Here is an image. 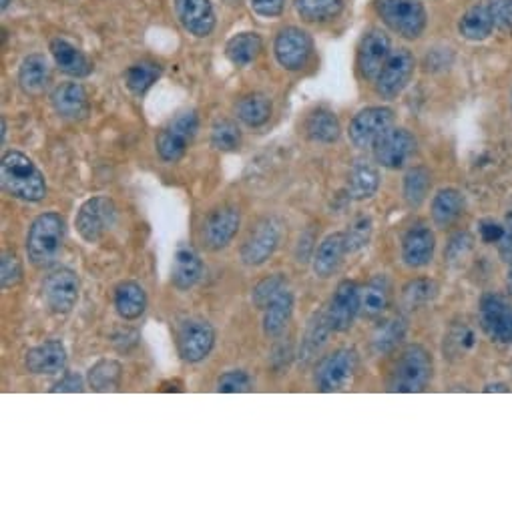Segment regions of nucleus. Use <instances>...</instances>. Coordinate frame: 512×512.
Segmentation results:
<instances>
[{"label":"nucleus","instance_id":"nucleus-1","mask_svg":"<svg viewBox=\"0 0 512 512\" xmlns=\"http://www.w3.org/2000/svg\"><path fill=\"white\" fill-rule=\"evenodd\" d=\"M0 181L17 199L37 203L47 195V181L39 167L21 151H11L0 163Z\"/></svg>","mask_w":512,"mask_h":512},{"label":"nucleus","instance_id":"nucleus-2","mask_svg":"<svg viewBox=\"0 0 512 512\" xmlns=\"http://www.w3.org/2000/svg\"><path fill=\"white\" fill-rule=\"evenodd\" d=\"M63 237H65V219L59 213L49 211L39 215L33 221L27 237V253L33 266L37 268L51 266L57 260V255L61 253Z\"/></svg>","mask_w":512,"mask_h":512},{"label":"nucleus","instance_id":"nucleus-3","mask_svg":"<svg viewBox=\"0 0 512 512\" xmlns=\"http://www.w3.org/2000/svg\"><path fill=\"white\" fill-rule=\"evenodd\" d=\"M432 370H434V364H432V356L428 354V350L418 344L408 346L400 354V358L390 374L388 390L404 392V394L422 392L432 380Z\"/></svg>","mask_w":512,"mask_h":512},{"label":"nucleus","instance_id":"nucleus-4","mask_svg":"<svg viewBox=\"0 0 512 512\" xmlns=\"http://www.w3.org/2000/svg\"><path fill=\"white\" fill-rule=\"evenodd\" d=\"M376 11L388 29L404 39H418L426 29L420 0H376Z\"/></svg>","mask_w":512,"mask_h":512},{"label":"nucleus","instance_id":"nucleus-5","mask_svg":"<svg viewBox=\"0 0 512 512\" xmlns=\"http://www.w3.org/2000/svg\"><path fill=\"white\" fill-rule=\"evenodd\" d=\"M358 352L354 348H340L324 356L316 368V386L322 392H338L352 384L358 372Z\"/></svg>","mask_w":512,"mask_h":512},{"label":"nucleus","instance_id":"nucleus-6","mask_svg":"<svg viewBox=\"0 0 512 512\" xmlns=\"http://www.w3.org/2000/svg\"><path fill=\"white\" fill-rule=\"evenodd\" d=\"M199 129V117L195 111H183L157 135V153L163 161H179Z\"/></svg>","mask_w":512,"mask_h":512},{"label":"nucleus","instance_id":"nucleus-7","mask_svg":"<svg viewBox=\"0 0 512 512\" xmlns=\"http://www.w3.org/2000/svg\"><path fill=\"white\" fill-rule=\"evenodd\" d=\"M117 223V207L109 197H93L85 201L77 213L75 227L87 243H97Z\"/></svg>","mask_w":512,"mask_h":512},{"label":"nucleus","instance_id":"nucleus-8","mask_svg":"<svg viewBox=\"0 0 512 512\" xmlns=\"http://www.w3.org/2000/svg\"><path fill=\"white\" fill-rule=\"evenodd\" d=\"M282 239V223L276 217H266L255 225L241 245V262L245 266L266 264Z\"/></svg>","mask_w":512,"mask_h":512},{"label":"nucleus","instance_id":"nucleus-9","mask_svg":"<svg viewBox=\"0 0 512 512\" xmlns=\"http://www.w3.org/2000/svg\"><path fill=\"white\" fill-rule=\"evenodd\" d=\"M394 125V111L388 107H368L360 111L348 129L350 141L358 149H370Z\"/></svg>","mask_w":512,"mask_h":512},{"label":"nucleus","instance_id":"nucleus-10","mask_svg":"<svg viewBox=\"0 0 512 512\" xmlns=\"http://www.w3.org/2000/svg\"><path fill=\"white\" fill-rule=\"evenodd\" d=\"M480 326L484 334L498 344H512V304L498 296L486 294L480 300Z\"/></svg>","mask_w":512,"mask_h":512},{"label":"nucleus","instance_id":"nucleus-11","mask_svg":"<svg viewBox=\"0 0 512 512\" xmlns=\"http://www.w3.org/2000/svg\"><path fill=\"white\" fill-rule=\"evenodd\" d=\"M43 300L55 314H69L79 300V278L73 270L59 268L43 282Z\"/></svg>","mask_w":512,"mask_h":512},{"label":"nucleus","instance_id":"nucleus-12","mask_svg":"<svg viewBox=\"0 0 512 512\" xmlns=\"http://www.w3.org/2000/svg\"><path fill=\"white\" fill-rule=\"evenodd\" d=\"M416 145V137L408 129H390L372 147L374 159L386 169H400L412 159Z\"/></svg>","mask_w":512,"mask_h":512},{"label":"nucleus","instance_id":"nucleus-13","mask_svg":"<svg viewBox=\"0 0 512 512\" xmlns=\"http://www.w3.org/2000/svg\"><path fill=\"white\" fill-rule=\"evenodd\" d=\"M414 67H416V61L410 51L406 49L394 51L376 79L378 95H382L388 101L396 99L408 87L414 75Z\"/></svg>","mask_w":512,"mask_h":512},{"label":"nucleus","instance_id":"nucleus-14","mask_svg":"<svg viewBox=\"0 0 512 512\" xmlns=\"http://www.w3.org/2000/svg\"><path fill=\"white\" fill-rule=\"evenodd\" d=\"M213 344H215V332L209 322L187 320L181 324L177 334V350L185 362L197 364L205 360L213 350Z\"/></svg>","mask_w":512,"mask_h":512},{"label":"nucleus","instance_id":"nucleus-15","mask_svg":"<svg viewBox=\"0 0 512 512\" xmlns=\"http://www.w3.org/2000/svg\"><path fill=\"white\" fill-rule=\"evenodd\" d=\"M362 304V290L356 282L344 280L338 284L336 294L326 310L328 322L332 326V332H348L360 314Z\"/></svg>","mask_w":512,"mask_h":512},{"label":"nucleus","instance_id":"nucleus-16","mask_svg":"<svg viewBox=\"0 0 512 512\" xmlns=\"http://www.w3.org/2000/svg\"><path fill=\"white\" fill-rule=\"evenodd\" d=\"M276 59L286 71H300L308 65L312 57V39L306 31L298 27H288L284 29L274 45Z\"/></svg>","mask_w":512,"mask_h":512},{"label":"nucleus","instance_id":"nucleus-17","mask_svg":"<svg viewBox=\"0 0 512 512\" xmlns=\"http://www.w3.org/2000/svg\"><path fill=\"white\" fill-rule=\"evenodd\" d=\"M392 55V45L386 33L370 31L364 35L358 49V69L366 81H376Z\"/></svg>","mask_w":512,"mask_h":512},{"label":"nucleus","instance_id":"nucleus-18","mask_svg":"<svg viewBox=\"0 0 512 512\" xmlns=\"http://www.w3.org/2000/svg\"><path fill=\"white\" fill-rule=\"evenodd\" d=\"M241 225L239 209L231 205L217 207L209 213L203 225V241L209 249L217 251L231 243V239L237 235V229Z\"/></svg>","mask_w":512,"mask_h":512},{"label":"nucleus","instance_id":"nucleus-19","mask_svg":"<svg viewBox=\"0 0 512 512\" xmlns=\"http://www.w3.org/2000/svg\"><path fill=\"white\" fill-rule=\"evenodd\" d=\"M175 13L183 29L197 39L209 37L215 29V13L209 0H175Z\"/></svg>","mask_w":512,"mask_h":512},{"label":"nucleus","instance_id":"nucleus-20","mask_svg":"<svg viewBox=\"0 0 512 512\" xmlns=\"http://www.w3.org/2000/svg\"><path fill=\"white\" fill-rule=\"evenodd\" d=\"M436 237L428 227H412L402 239V260L408 268H424L432 262Z\"/></svg>","mask_w":512,"mask_h":512},{"label":"nucleus","instance_id":"nucleus-21","mask_svg":"<svg viewBox=\"0 0 512 512\" xmlns=\"http://www.w3.org/2000/svg\"><path fill=\"white\" fill-rule=\"evenodd\" d=\"M25 364L33 374H41V376L61 374L67 366V350L59 340H49L29 350Z\"/></svg>","mask_w":512,"mask_h":512},{"label":"nucleus","instance_id":"nucleus-22","mask_svg":"<svg viewBox=\"0 0 512 512\" xmlns=\"http://www.w3.org/2000/svg\"><path fill=\"white\" fill-rule=\"evenodd\" d=\"M51 103L57 115L69 121H81L89 115V97L83 85L79 83L59 85L51 95Z\"/></svg>","mask_w":512,"mask_h":512},{"label":"nucleus","instance_id":"nucleus-23","mask_svg":"<svg viewBox=\"0 0 512 512\" xmlns=\"http://www.w3.org/2000/svg\"><path fill=\"white\" fill-rule=\"evenodd\" d=\"M348 253V245H346V235L344 233H332L328 235L316 255H314V274L322 280H328L332 278L338 268L342 266L344 262V255Z\"/></svg>","mask_w":512,"mask_h":512},{"label":"nucleus","instance_id":"nucleus-24","mask_svg":"<svg viewBox=\"0 0 512 512\" xmlns=\"http://www.w3.org/2000/svg\"><path fill=\"white\" fill-rule=\"evenodd\" d=\"M203 276V262L199 253L189 245H179L175 251L173 270H171V282L177 290L185 292L191 290Z\"/></svg>","mask_w":512,"mask_h":512},{"label":"nucleus","instance_id":"nucleus-25","mask_svg":"<svg viewBox=\"0 0 512 512\" xmlns=\"http://www.w3.org/2000/svg\"><path fill=\"white\" fill-rule=\"evenodd\" d=\"M392 296V286L390 280L384 274L374 276L362 290V304H360V314L368 320H374L382 316L390 304Z\"/></svg>","mask_w":512,"mask_h":512},{"label":"nucleus","instance_id":"nucleus-26","mask_svg":"<svg viewBox=\"0 0 512 512\" xmlns=\"http://www.w3.org/2000/svg\"><path fill=\"white\" fill-rule=\"evenodd\" d=\"M294 314V296L292 292L286 288L282 290L266 308V316H264V334L268 338H280Z\"/></svg>","mask_w":512,"mask_h":512},{"label":"nucleus","instance_id":"nucleus-27","mask_svg":"<svg viewBox=\"0 0 512 512\" xmlns=\"http://www.w3.org/2000/svg\"><path fill=\"white\" fill-rule=\"evenodd\" d=\"M51 53H53V59H55L57 67L65 75L81 79V77H87L91 73V69H93L89 59L77 47H73L69 41L55 39L51 43Z\"/></svg>","mask_w":512,"mask_h":512},{"label":"nucleus","instance_id":"nucleus-28","mask_svg":"<svg viewBox=\"0 0 512 512\" xmlns=\"http://www.w3.org/2000/svg\"><path fill=\"white\" fill-rule=\"evenodd\" d=\"M51 81V67L43 55H31L19 69V85L29 95H41Z\"/></svg>","mask_w":512,"mask_h":512},{"label":"nucleus","instance_id":"nucleus-29","mask_svg":"<svg viewBox=\"0 0 512 512\" xmlns=\"http://www.w3.org/2000/svg\"><path fill=\"white\" fill-rule=\"evenodd\" d=\"M464 211V197L458 189H440L432 199V221L436 227H450Z\"/></svg>","mask_w":512,"mask_h":512},{"label":"nucleus","instance_id":"nucleus-30","mask_svg":"<svg viewBox=\"0 0 512 512\" xmlns=\"http://www.w3.org/2000/svg\"><path fill=\"white\" fill-rule=\"evenodd\" d=\"M115 308L123 320H137L147 310V294L137 282H123L115 290Z\"/></svg>","mask_w":512,"mask_h":512},{"label":"nucleus","instance_id":"nucleus-31","mask_svg":"<svg viewBox=\"0 0 512 512\" xmlns=\"http://www.w3.org/2000/svg\"><path fill=\"white\" fill-rule=\"evenodd\" d=\"M380 187V173L374 165L370 163H356L350 171L348 177V193L356 201H366L372 199L378 193Z\"/></svg>","mask_w":512,"mask_h":512},{"label":"nucleus","instance_id":"nucleus-32","mask_svg":"<svg viewBox=\"0 0 512 512\" xmlns=\"http://www.w3.org/2000/svg\"><path fill=\"white\" fill-rule=\"evenodd\" d=\"M262 49H264V43L258 33H239L233 39H229L225 47V55L235 67H247L249 63H253L260 57Z\"/></svg>","mask_w":512,"mask_h":512},{"label":"nucleus","instance_id":"nucleus-33","mask_svg":"<svg viewBox=\"0 0 512 512\" xmlns=\"http://www.w3.org/2000/svg\"><path fill=\"white\" fill-rule=\"evenodd\" d=\"M406 330H408V326L402 316H392V318L384 320L382 324L376 326V330L372 334V352L378 356L390 354L404 340Z\"/></svg>","mask_w":512,"mask_h":512},{"label":"nucleus","instance_id":"nucleus-34","mask_svg":"<svg viewBox=\"0 0 512 512\" xmlns=\"http://www.w3.org/2000/svg\"><path fill=\"white\" fill-rule=\"evenodd\" d=\"M237 117L247 127H262L272 117V101L262 93H251L245 95L237 103Z\"/></svg>","mask_w":512,"mask_h":512},{"label":"nucleus","instance_id":"nucleus-35","mask_svg":"<svg viewBox=\"0 0 512 512\" xmlns=\"http://www.w3.org/2000/svg\"><path fill=\"white\" fill-rule=\"evenodd\" d=\"M492 29H494V23L488 13V7H482V5L468 9L458 23V31L466 41H484L490 37Z\"/></svg>","mask_w":512,"mask_h":512},{"label":"nucleus","instance_id":"nucleus-36","mask_svg":"<svg viewBox=\"0 0 512 512\" xmlns=\"http://www.w3.org/2000/svg\"><path fill=\"white\" fill-rule=\"evenodd\" d=\"M306 133L312 141L318 143H334L340 139L342 135V127H340V119L328 111V109H318L314 111L308 121H306Z\"/></svg>","mask_w":512,"mask_h":512},{"label":"nucleus","instance_id":"nucleus-37","mask_svg":"<svg viewBox=\"0 0 512 512\" xmlns=\"http://www.w3.org/2000/svg\"><path fill=\"white\" fill-rule=\"evenodd\" d=\"M332 332V326L328 322V314L322 312V314H316L314 320L310 322L308 330H306V336L302 340V348H300V358L304 362L308 360H314L320 350L324 348V344L328 342V336Z\"/></svg>","mask_w":512,"mask_h":512},{"label":"nucleus","instance_id":"nucleus-38","mask_svg":"<svg viewBox=\"0 0 512 512\" xmlns=\"http://www.w3.org/2000/svg\"><path fill=\"white\" fill-rule=\"evenodd\" d=\"M430 187H432V175L426 167L410 169L406 173L404 185H402V193H404L406 203L410 207H420L426 201Z\"/></svg>","mask_w":512,"mask_h":512},{"label":"nucleus","instance_id":"nucleus-39","mask_svg":"<svg viewBox=\"0 0 512 512\" xmlns=\"http://www.w3.org/2000/svg\"><path fill=\"white\" fill-rule=\"evenodd\" d=\"M123 366L115 360H101L89 370V386L95 392H109L121 386Z\"/></svg>","mask_w":512,"mask_h":512},{"label":"nucleus","instance_id":"nucleus-40","mask_svg":"<svg viewBox=\"0 0 512 512\" xmlns=\"http://www.w3.org/2000/svg\"><path fill=\"white\" fill-rule=\"evenodd\" d=\"M344 0H296L300 17L308 23H324L340 15Z\"/></svg>","mask_w":512,"mask_h":512},{"label":"nucleus","instance_id":"nucleus-41","mask_svg":"<svg viewBox=\"0 0 512 512\" xmlns=\"http://www.w3.org/2000/svg\"><path fill=\"white\" fill-rule=\"evenodd\" d=\"M159 77H161V67L157 63L143 61V63H137V65L127 69L125 83H127L131 93L143 95L157 83Z\"/></svg>","mask_w":512,"mask_h":512},{"label":"nucleus","instance_id":"nucleus-42","mask_svg":"<svg viewBox=\"0 0 512 512\" xmlns=\"http://www.w3.org/2000/svg\"><path fill=\"white\" fill-rule=\"evenodd\" d=\"M438 296V284L434 280H414L404 286L402 290V306L406 310H418L426 304H430Z\"/></svg>","mask_w":512,"mask_h":512},{"label":"nucleus","instance_id":"nucleus-43","mask_svg":"<svg viewBox=\"0 0 512 512\" xmlns=\"http://www.w3.org/2000/svg\"><path fill=\"white\" fill-rule=\"evenodd\" d=\"M474 346H476V334L466 324L452 326L444 338V354H448L450 358L462 356V354L470 352Z\"/></svg>","mask_w":512,"mask_h":512},{"label":"nucleus","instance_id":"nucleus-44","mask_svg":"<svg viewBox=\"0 0 512 512\" xmlns=\"http://www.w3.org/2000/svg\"><path fill=\"white\" fill-rule=\"evenodd\" d=\"M211 145L217 151H235L241 145V131L231 119H221L211 127Z\"/></svg>","mask_w":512,"mask_h":512},{"label":"nucleus","instance_id":"nucleus-45","mask_svg":"<svg viewBox=\"0 0 512 512\" xmlns=\"http://www.w3.org/2000/svg\"><path fill=\"white\" fill-rule=\"evenodd\" d=\"M282 290H286V278H284V274H274V276L264 278L258 286L253 288V292H251L253 306L260 308V310H266V308L270 306V302H272Z\"/></svg>","mask_w":512,"mask_h":512},{"label":"nucleus","instance_id":"nucleus-46","mask_svg":"<svg viewBox=\"0 0 512 512\" xmlns=\"http://www.w3.org/2000/svg\"><path fill=\"white\" fill-rule=\"evenodd\" d=\"M23 280V264L17 258V253L5 251L0 255V284H3V290H11L19 286Z\"/></svg>","mask_w":512,"mask_h":512},{"label":"nucleus","instance_id":"nucleus-47","mask_svg":"<svg viewBox=\"0 0 512 512\" xmlns=\"http://www.w3.org/2000/svg\"><path fill=\"white\" fill-rule=\"evenodd\" d=\"M486 7L492 17L494 29L502 33H512V0H488Z\"/></svg>","mask_w":512,"mask_h":512},{"label":"nucleus","instance_id":"nucleus-48","mask_svg":"<svg viewBox=\"0 0 512 512\" xmlns=\"http://www.w3.org/2000/svg\"><path fill=\"white\" fill-rule=\"evenodd\" d=\"M249 390H251V378L243 370L225 372L217 380V392H223V394H241V392H249Z\"/></svg>","mask_w":512,"mask_h":512},{"label":"nucleus","instance_id":"nucleus-49","mask_svg":"<svg viewBox=\"0 0 512 512\" xmlns=\"http://www.w3.org/2000/svg\"><path fill=\"white\" fill-rule=\"evenodd\" d=\"M370 233H372V219L370 217H360L352 223L350 231L344 233L346 235V245H348V251H358L362 249L368 239H370Z\"/></svg>","mask_w":512,"mask_h":512},{"label":"nucleus","instance_id":"nucleus-50","mask_svg":"<svg viewBox=\"0 0 512 512\" xmlns=\"http://www.w3.org/2000/svg\"><path fill=\"white\" fill-rule=\"evenodd\" d=\"M470 249H472V237L466 231L464 233H456L450 239V243H448V247L444 251V258L450 264H458V262H462L466 258Z\"/></svg>","mask_w":512,"mask_h":512},{"label":"nucleus","instance_id":"nucleus-51","mask_svg":"<svg viewBox=\"0 0 512 512\" xmlns=\"http://www.w3.org/2000/svg\"><path fill=\"white\" fill-rule=\"evenodd\" d=\"M286 7V0H251V9L255 15L272 19L280 17Z\"/></svg>","mask_w":512,"mask_h":512},{"label":"nucleus","instance_id":"nucleus-52","mask_svg":"<svg viewBox=\"0 0 512 512\" xmlns=\"http://www.w3.org/2000/svg\"><path fill=\"white\" fill-rule=\"evenodd\" d=\"M498 253L504 262H512V211L504 217V235L498 241Z\"/></svg>","mask_w":512,"mask_h":512},{"label":"nucleus","instance_id":"nucleus-53","mask_svg":"<svg viewBox=\"0 0 512 512\" xmlns=\"http://www.w3.org/2000/svg\"><path fill=\"white\" fill-rule=\"evenodd\" d=\"M478 231H480V239L484 243H498L504 235V223H496L494 219H486V221L480 223Z\"/></svg>","mask_w":512,"mask_h":512},{"label":"nucleus","instance_id":"nucleus-54","mask_svg":"<svg viewBox=\"0 0 512 512\" xmlns=\"http://www.w3.org/2000/svg\"><path fill=\"white\" fill-rule=\"evenodd\" d=\"M85 390V382L79 374H67L63 380H59L53 386V392H83Z\"/></svg>","mask_w":512,"mask_h":512},{"label":"nucleus","instance_id":"nucleus-55","mask_svg":"<svg viewBox=\"0 0 512 512\" xmlns=\"http://www.w3.org/2000/svg\"><path fill=\"white\" fill-rule=\"evenodd\" d=\"M506 290H508V294L512 298V264H510V268L506 272Z\"/></svg>","mask_w":512,"mask_h":512},{"label":"nucleus","instance_id":"nucleus-56","mask_svg":"<svg viewBox=\"0 0 512 512\" xmlns=\"http://www.w3.org/2000/svg\"><path fill=\"white\" fill-rule=\"evenodd\" d=\"M11 3H13V0H0V7H3V11H7Z\"/></svg>","mask_w":512,"mask_h":512},{"label":"nucleus","instance_id":"nucleus-57","mask_svg":"<svg viewBox=\"0 0 512 512\" xmlns=\"http://www.w3.org/2000/svg\"><path fill=\"white\" fill-rule=\"evenodd\" d=\"M7 137V121H3V139Z\"/></svg>","mask_w":512,"mask_h":512}]
</instances>
